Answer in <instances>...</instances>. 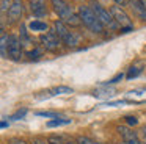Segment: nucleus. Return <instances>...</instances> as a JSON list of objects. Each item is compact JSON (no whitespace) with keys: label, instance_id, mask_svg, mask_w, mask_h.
Masks as SVG:
<instances>
[{"label":"nucleus","instance_id":"f257e3e1","mask_svg":"<svg viewBox=\"0 0 146 144\" xmlns=\"http://www.w3.org/2000/svg\"><path fill=\"white\" fill-rule=\"evenodd\" d=\"M77 14H79L82 25H85L91 33L94 34H102L104 33V24L98 19V16L93 13V9L88 5H80L77 8Z\"/></svg>","mask_w":146,"mask_h":144},{"label":"nucleus","instance_id":"f03ea898","mask_svg":"<svg viewBox=\"0 0 146 144\" xmlns=\"http://www.w3.org/2000/svg\"><path fill=\"white\" fill-rule=\"evenodd\" d=\"M88 6L93 9V13L98 16L99 20L104 24V27H108L110 30H118V28H119V25L116 24V20L113 19V16L110 14V9H105L98 0H90Z\"/></svg>","mask_w":146,"mask_h":144},{"label":"nucleus","instance_id":"7ed1b4c3","mask_svg":"<svg viewBox=\"0 0 146 144\" xmlns=\"http://www.w3.org/2000/svg\"><path fill=\"white\" fill-rule=\"evenodd\" d=\"M39 39H41L42 47H44L46 50H49V52H57V50L60 49L61 39L58 38V34L55 33L54 30H49V31H46V33H42Z\"/></svg>","mask_w":146,"mask_h":144},{"label":"nucleus","instance_id":"20e7f679","mask_svg":"<svg viewBox=\"0 0 146 144\" xmlns=\"http://www.w3.org/2000/svg\"><path fill=\"white\" fill-rule=\"evenodd\" d=\"M50 5H52V8H54V11L60 16V19L63 22L66 20V19H69L72 14H76V11L71 8L66 0H50Z\"/></svg>","mask_w":146,"mask_h":144},{"label":"nucleus","instance_id":"39448f33","mask_svg":"<svg viewBox=\"0 0 146 144\" xmlns=\"http://www.w3.org/2000/svg\"><path fill=\"white\" fill-rule=\"evenodd\" d=\"M22 56V42H21V38L16 34H10L8 36V58L17 59Z\"/></svg>","mask_w":146,"mask_h":144},{"label":"nucleus","instance_id":"423d86ee","mask_svg":"<svg viewBox=\"0 0 146 144\" xmlns=\"http://www.w3.org/2000/svg\"><path fill=\"white\" fill-rule=\"evenodd\" d=\"M110 14L113 16V19L116 20V24L119 25V28L130 27V25H132L129 14H127V13L124 11L123 6H119V5H113V6H110Z\"/></svg>","mask_w":146,"mask_h":144},{"label":"nucleus","instance_id":"0eeeda50","mask_svg":"<svg viewBox=\"0 0 146 144\" xmlns=\"http://www.w3.org/2000/svg\"><path fill=\"white\" fill-rule=\"evenodd\" d=\"M116 131L119 133V136L123 138L124 144H143L141 141H140L138 135H137L132 128L126 127V125H119V127H116Z\"/></svg>","mask_w":146,"mask_h":144},{"label":"nucleus","instance_id":"6e6552de","mask_svg":"<svg viewBox=\"0 0 146 144\" xmlns=\"http://www.w3.org/2000/svg\"><path fill=\"white\" fill-rule=\"evenodd\" d=\"M24 16V2L22 0H13L10 9H8V24H14V22L21 20Z\"/></svg>","mask_w":146,"mask_h":144},{"label":"nucleus","instance_id":"1a4fd4ad","mask_svg":"<svg viewBox=\"0 0 146 144\" xmlns=\"http://www.w3.org/2000/svg\"><path fill=\"white\" fill-rule=\"evenodd\" d=\"M30 11L35 17H46L49 13L46 0H30Z\"/></svg>","mask_w":146,"mask_h":144},{"label":"nucleus","instance_id":"9d476101","mask_svg":"<svg viewBox=\"0 0 146 144\" xmlns=\"http://www.w3.org/2000/svg\"><path fill=\"white\" fill-rule=\"evenodd\" d=\"M72 92H74L72 88H69V86H54V88H50V89H47V91L39 92V94H42V96H38V97L39 99H47V97L64 96V94H72Z\"/></svg>","mask_w":146,"mask_h":144},{"label":"nucleus","instance_id":"9b49d317","mask_svg":"<svg viewBox=\"0 0 146 144\" xmlns=\"http://www.w3.org/2000/svg\"><path fill=\"white\" fill-rule=\"evenodd\" d=\"M129 6L133 11V14H135L140 20L146 22V8L143 6L141 0H129Z\"/></svg>","mask_w":146,"mask_h":144},{"label":"nucleus","instance_id":"f8f14e48","mask_svg":"<svg viewBox=\"0 0 146 144\" xmlns=\"http://www.w3.org/2000/svg\"><path fill=\"white\" fill-rule=\"evenodd\" d=\"M61 42H63L66 47H71V49H72V47H77L80 44V34H77L76 31L69 30V33L61 39Z\"/></svg>","mask_w":146,"mask_h":144},{"label":"nucleus","instance_id":"ddd939ff","mask_svg":"<svg viewBox=\"0 0 146 144\" xmlns=\"http://www.w3.org/2000/svg\"><path fill=\"white\" fill-rule=\"evenodd\" d=\"M52 30H54L55 33L58 34V38H60V39H63V38L66 36L68 33H69V28H68V25L64 24L63 20H55V22H54V27H52Z\"/></svg>","mask_w":146,"mask_h":144},{"label":"nucleus","instance_id":"4468645a","mask_svg":"<svg viewBox=\"0 0 146 144\" xmlns=\"http://www.w3.org/2000/svg\"><path fill=\"white\" fill-rule=\"evenodd\" d=\"M29 30L36 31V33H46V31H49V27H47V24L42 22V20H32L29 24Z\"/></svg>","mask_w":146,"mask_h":144},{"label":"nucleus","instance_id":"2eb2a0df","mask_svg":"<svg viewBox=\"0 0 146 144\" xmlns=\"http://www.w3.org/2000/svg\"><path fill=\"white\" fill-rule=\"evenodd\" d=\"M71 124V119H61V118H58V119H50V121L47 122V127L49 128H52V127H61V125H69Z\"/></svg>","mask_w":146,"mask_h":144},{"label":"nucleus","instance_id":"dca6fc26","mask_svg":"<svg viewBox=\"0 0 146 144\" xmlns=\"http://www.w3.org/2000/svg\"><path fill=\"white\" fill-rule=\"evenodd\" d=\"M141 71H143L141 67H137V66H130V67H129V71H127L126 78H127V80H132V78H137L140 74H141Z\"/></svg>","mask_w":146,"mask_h":144},{"label":"nucleus","instance_id":"f3484780","mask_svg":"<svg viewBox=\"0 0 146 144\" xmlns=\"http://www.w3.org/2000/svg\"><path fill=\"white\" fill-rule=\"evenodd\" d=\"M115 94V89H111V88H102V89H98L93 92V96L96 97H107V96H113Z\"/></svg>","mask_w":146,"mask_h":144},{"label":"nucleus","instance_id":"a211bd4d","mask_svg":"<svg viewBox=\"0 0 146 144\" xmlns=\"http://www.w3.org/2000/svg\"><path fill=\"white\" fill-rule=\"evenodd\" d=\"M21 42H22V46H30V36H29L25 25L21 27Z\"/></svg>","mask_w":146,"mask_h":144},{"label":"nucleus","instance_id":"6ab92c4d","mask_svg":"<svg viewBox=\"0 0 146 144\" xmlns=\"http://www.w3.org/2000/svg\"><path fill=\"white\" fill-rule=\"evenodd\" d=\"M36 116H41V118H47V119H58L60 114L55 111H36L35 113Z\"/></svg>","mask_w":146,"mask_h":144},{"label":"nucleus","instance_id":"aec40b11","mask_svg":"<svg viewBox=\"0 0 146 144\" xmlns=\"http://www.w3.org/2000/svg\"><path fill=\"white\" fill-rule=\"evenodd\" d=\"M25 55L29 56L30 59H38L39 56L42 55V52H41V50H39V49H33V50H29V52H27Z\"/></svg>","mask_w":146,"mask_h":144},{"label":"nucleus","instance_id":"412c9836","mask_svg":"<svg viewBox=\"0 0 146 144\" xmlns=\"http://www.w3.org/2000/svg\"><path fill=\"white\" fill-rule=\"evenodd\" d=\"M25 114H27V110H25V108H22V110H17V111L14 113V114L11 116L10 119H13V121H17V119H22Z\"/></svg>","mask_w":146,"mask_h":144},{"label":"nucleus","instance_id":"4be33fe9","mask_svg":"<svg viewBox=\"0 0 146 144\" xmlns=\"http://www.w3.org/2000/svg\"><path fill=\"white\" fill-rule=\"evenodd\" d=\"M126 103H133L132 100H115V102H107L105 106H118V105H126Z\"/></svg>","mask_w":146,"mask_h":144},{"label":"nucleus","instance_id":"5701e85b","mask_svg":"<svg viewBox=\"0 0 146 144\" xmlns=\"http://www.w3.org/2000/svg\"><path fill=\"white\" fill-rule=\"evenodd\" d=\"M123 78H124V74H123V72H121V74H116V75H115L113 78H110V80H108V81H107V83H105V85H115V83H118V81H121V80H123Z\"/></svg>","mask_w":146,"mask_h":144},{"label":"nucleus","instance_id":"b1692460","mask_svg":"<svg viewBox=\"0 0 146 144\" xmlns=\"http://www.w3.org/2000/svg\"><path fill=\"white\" fill-rule=\"evenodd\" d=\"M11 3H13V0H2V14H3V13H7L8 9H10Z\"/></svg>","mask_w":146,"mask_h":144},{"label":"nucleus","instance_id":"393cba45","mask_svg":"<svg viewBox=\"0 0 146 144\" xmlns=\"http://www.w3.org/2000/svg\"><path fill=\"white\" fill-rule=\"evenodd\" d=\"M47 141H49V144H63L61 136H49Z\"/></svg>","mask_w":146,"mask_h":144},{"label":"nucleus","instance_id":"a878e982","mask_svg":"<svg viewBox=\"0 0 146 144\" xmlns=\"http://www.w3.org/2000/svg\"><path fill=\"white\" fill-rule=\"evenodd\" d=\"M124 119H126V122L129 125H137V124H138V119H137L135 116H126Z\"/></svg>","mask_w":146,"mask_h":144},{"label":"nucleus","instance_id":"bb28decb","mask_svg":"<svg viewBox=\"0 0 146 144\" xmlns=\"http://www.w3.org/2000/svg\"><path fill=\"white\" fill-rule=\"evenodd\" d=\"M32 144H49V141L42 139V138H33V139H32Z\"/></svg>","mask_w":146,"mask_h":144},{"label":"nucleus","instance_id":"cd10ccee","mask_svg":"<svg viewBox=\"0 0 146 144\" xmlns=\"http://www.w3.org/2000/svg\"><path fill=\"white\" fill-rule=\"evenodd\" d=\"M115 5H119V6H129V0H115Z\"/></svg>","mask_w":146,"mask_h":144},{"label":"nucleus","instance_id":"c85d7f7f","mask_svg":"<svg viewBox=\"0 0 146 144\" xmlns=\"http://www.w3.org/2000/svg\"><path fill=\"white\" fill-rule=\"evenodd\" d=\"M141 136H143V141H141V143H143V144H146V125L141 128Z\"/></svg>","mask_w":146,"mask_h":144},{"label":"nucleus","instance_id":"c756f323","mask_svg":"<svg viewBox=\"0 0 146 144\" xmlns=\"http://www.w3.org/2000/svg\"><path fill=\"white\" fill-rule=\"evenodd\" d=\"M61 141H63V144H79L77 141H71V139H66V138H61Z\"/></svg>","mask_w":146,"mask_h":144},{"label":"nucleus","instance_id":"7c9ffc66","mask_svg":"<svg viewBox=\"0 0 146 144\" xmlns=\"http://www.w3.org/2000/svg\"><path fill=\"white\" fill-rule=\"evenodd\" d=\"M8 127V122L7 121H2V128H7Z\"/></svg>","mask_w":146,"mask_h":144},{"label":"nucleus","instance_id":"2f4dec72","mask_svg":"<svg viewBox=\"0 0 146 144\" xmlns=\"http://www.w3.org/2000/svg\"><path fill=\"white\" fill-rule=\"evenodd\" d=\"M141 2H143V6L146 8V0H141Z\"/></svg>","mask_w":146,"mask_h":144},{"label":"nucleus","instance_id":"473e14b6","mask_svg":"<svg viewBox=\"0 0 146 144\" xmlns=\"http://www.w3.org/2000/svg\"><path fill=\"white\" fill-rule=\"evenodd\" d=\"M145 89H146V88H145Z\"/></svg>","mask_w":146,"mask_h":144}]
</instances>
